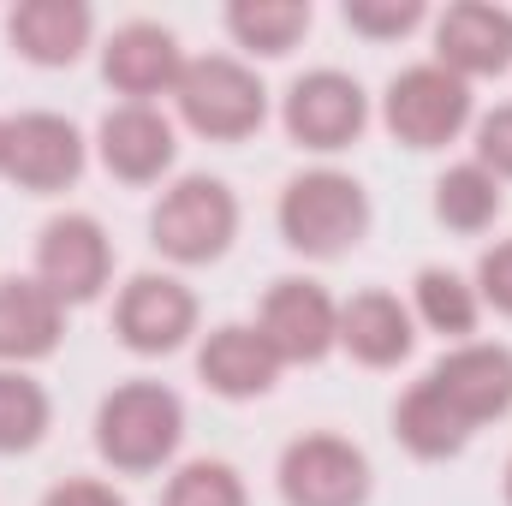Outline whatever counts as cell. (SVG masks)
<instances>
[{"label":"cell","instance_id":"6da1fadb","mask_svg":"<svg viewBox=\"0 0 512 506\" xmlns=\"http://www.w3.org/2000/svg\"><path fill=\"white\" fill-rule=\"evenodd\" d=\"M185 441V399L161 381H120L96 405V453L120 477L161 471Z\"/></svg>","mask_w":512,"mask_h":506},{"label":"cell","instance_id":"7a4b0ae2","mask_svg":"<svg viewBox=\"0 0 512 506\" xmlns=\"http://www.w3.org/2000/svg\"><path fill=\"white\" fill-rule=\"evenodd\" d=\"M274 215H280V239L298 256L334 262V256L364 245V233H370V191L352 173H340V167H310V173L286 179Z\"/></svg>","mask_w":512,"mask_h":506},{"label":"cell","instance_id":"3957f363","mask_svg":"<svg viewBox=\"0 0 512 506\" xmlns=\"http://www.w3.org/2000/svg\"><path fill=\"white\" fill-rule=\"evenodd\" d=\"M149 239L155 251L179 268H203V262H221L239 239V197L227 191V179H209V173H185L173 179L155 209H149Z\"/></svg>","mask_w":512,"mask_h":506},{"label":"cell","instance_id":"277c9868","mask_svg":"<svg viewBox=\"0 0 512 506\" xmlns=\"http://www.w3.org/2000/svg\"><path fill=\"white\" fill-rule=\"evenodd\" d=\"M173 102H179V120L209 143H245L268 120V90H262L256 66L233 60V54L185 60V72L173 84Z\"/></svg>","mask_w":512,"mask_h":506},{"label":"cell","instance_id":"5b68a950","mask_svg":"<svg viewBox=\"0 0 512 506\" xmlns=\"http://www.w3.org/2000/svg\"><path fill=\"white\" fill-rule=\"evenodd\" d=\"M382 126L405 149H447L459 131L471 126V84L453 78L435 60L405 66V72H393V84L382 96Z\"/></svg>","mask_w":512,"mask_h":506},{"label":"cell","instance_id":"8992f818","mask_svg":"<svg viewBox=\"0 0 512 506\" xmlns=\"http://www.w3.org/2000/svg\"><path fill=\"white\" fill-rule=\"evenodd\" d=\"M280 126L298 149H316V155H334V149H352L364 126H370V96L352 72L340 66H316V72H298L286 84V102H280Z\"/></svg>","mask_w":512,"mask_h":506},{"label":"cell","instance_id":"52a82bcc","mask_svg":"<svg viewBox=\"0 0 512 506\" xmlns=\"http://www.w3.org/2000/svg\"><path fill=\"white\" fill-rule=\"evenodd\" d=\"M274 477H280L286 506H364L370 489H376L364 447L334 435V429H310V435L286 441Z\"/></svg>","mask_w":512,"mask_h":506},{"label":"cell","instance_id":"ba28073f","mask_svg":"<svg viewBox=\"0 0 512 506\" xmlns=\"http://www.w3.org/2000/svg\"><path fill=\"white\" fill-rule=\"evenodd\" d=\"M256 334L274 346L280 364H322L340 346V298L322 280L286 274V280H274L262 292Z\"/></svg>","mask_w":512,"mask_h":506},{"label":"cell","instance_id":"9c48e42d","mask_svg":"<svg viewBox=\"0 0 512 506\" xmlns=\"http://www.w3.org/2000/svg\"><path fill=\"white\" fill-rule=\"evenodd\" d=\"M30 274H36L66 310L102 298L108 280H114V239H108V227H102L96 215H78V209L54 215V221L42 227V239H36V268H30Z\"/></svg>","mask_w":512,"mask_h":506},{"label":"cell","instance_id":"30bf717a","mask_svg":"<svg viewBox=\"0 0 512 506\" xmlns=\"http://www.w3.org/2000/svg\"><path fill=\"white\" fill-rule=\"evenodd\" d=\"M114 334L137 358H167L197 334V292L179 274H131L114 298Z\"/></svg>","mask_w":512,"mask_h":506},{"label":"cell","instance_id":"8fae6325","mask_svg":"<svg viewBox=\"0 0 512 506\" xmlns=\"http://www.w3.org/2000/svg\"><path fill=\"white\" fill-rule=\"evenodd\" d=\"M84 161H90V143H84V131L72 126L66 114L36 108V114L6 120V173L0 179H12L18 191L54 197L66 185H78Z\"/></svg>","mask_w":512,"mask_h":506},{"label":"cell","instance_id":"7c38bea8","mask_svg":"<svg viewBox=\"0 0 512 506\" xmlns=\"http://www.w3.org/2000/svg\"><path fill=\"white\" fill-rule=\"evenodd\" d=\"M429 387H435L471 429H483V423H495V417L512 411V352L495 346V340H459V346H447V352L435 358Z\"/></svg>","mask_w":512,"mask_h":506},{"label":"cell","instance_id":"4fadbf2b","mask_svg":"<svg viewBox=\"0 0 512 506\" xmlns=\"http://www.w3.org/2000/svg\"><path fill=\"white\" fill-rule=\"evenodd\" d=\"M185 72V48L167 24L155 18H131L120 24L108 42H102V78L114 84V96L126 102H155V96H173Z\"/></svg>","mask_w":512,"mask_h":506},{"label":"cell","instance_id":"5bb4252c","mask_svg":"<svg viewBox=\"0 0 512 506\" xmlns=\"http://www.w3.org/2000/svg\"><path fill=\"white\" fill-rule=\"evenodd\" d=\"M96 155L120 185H155L179 155V131L155 102H120L96 126Z\"/></svg>","mask_w":512,"mask_h":506},{"label":"cell","instance_id":"9a60e30c","mask_svg":"<svg viewBox=\"0 0 512 506\" xmlns=\"http://www.w3.org/2000/svg\"><path fill=\"white\" fill-rule=\"evenodd\" d=\"M435 66L453 78H495L512 66V12L495 0H453L435 18Z\"/></svg>","mask_w":512,"mask_h":506},{"label":"cell","instance_id":"2e32d148","mask_svg":"<svg viewBox=\"0 0 512 506\" xmlns=\"http://www.w3.org/2000/svg\"><path fill=\"white\" fill-rule=\"evenodd\" d=\"M66 334V304L36 280V274H0V364L24 370L60 352Z\"/></svg>","mask_w":512,"mask_h":506},{"label":"cell","instance_id":"e0dca14e","mask_svg":"<svg viewBox=\"0 0 512 506\" xmlns=\"http://www.w3.org/2000/svg\"><path fill=\"white\" fill-rule=\"evenodd\" d=\"M280 370L286 364L256 334V322H221L197 346V376H203L209 393H221V399H262L280 381Z\"/></svg>","mask_w":512,"mask_h":506},{"label":"cell","instance_id":"ac0fdd59","mask_svg":"<svg viewBox=\"0 0 512 506\" xmlns=\"http://www.w3.org/2000/svg\"><path fill=\"white\" fill-rule=\"evenodd\" d=\"M417 346V316L411 304H399V292H352L340 304V352H352L364 370H393L405 364Z\"/></svg>","mask_w":512,"mask_h":506},{"label":"cell","instance_id":"d6986e66","mask_svg":"<svg viewBox=\"0 0 512 506\" xmlns=\"http://www.w3.org/2000/svg\"><path fill=\"white\" fill-rule=\"evenodd\" d=\"M96 36V12L84 0H18L6 12V42L30 66H72Z\"/></svg>","mask_w":512,"mask_h":506},{"label":"cell","instance_id":"ffe728a7","mask_svg":"<svg viewBox=\"0 0 512 506\" xmlns=\"http://www.w3.org/2000/svg\"><path fill=\"white\" fill-rule=\"evenodd\" d=\"M393 435H399V447H405L411 459H459L477 429H471V423L429 387V376H423L399 393V405H393Z\"/></svg>","mask_w":512,"mask_h":506},{"label":"cell","instance_id":"44dd1931","mask_svg":"<svg viewBox=\"0 0 512 506\" xmlns=\"http://www.w3.org/2000/svg\"><path fill=\"white\" fill-rule=\"evenodd\" d=\"M411 316L423 322V328H435L441 340H471L477 334V322H483V298H477V286L459 274V268H441V262H429V268H417V280H411Z\"/></svg>","mask_w":512,"mask_h":506},{"label":"cell","instance_id":"7402d4cb","mask_svg":"<svg viewBox=\"0 0 512 506\" xmlns=\"http://www.w3.org/2000/svg\"><path fill=\"white\" fill-rule=\"evenodd\" d=\"M501 209H507V185L477 161H459L435 179V221L453 233H489Z\"/></svg>","mask_w":512,"mask_h":506},{"label":"cell","instance_id":"603a6c76","mask_svg":"<svg viewBox=\"0 0 512 506\" xmlns=\"http://www.w3.org/2000/svg\"><path fill=\"white\" fill-rule=\"evenodd\" d=\"M227 30L245 54L280 60L304 42L310 30V0H233L227 6Z\"/></svg>","mask_w":512,"mask_h":506},{"label":"cell","instance_id":"cb8c5ba5","mask_svg":"<svg viewBox=\"0 0 512 506\" xmlns=\"http://www.w3.org/2000/svg\"><path fill=\"white\" fill-rule=\"evenodd\" d=\"M54 423V399L30 370H6L0 364V453H30L42 447Z\"/></svg>","mask_w":512,"mask_h":506},{"label":"cell","instance_id":"d4e9b609","mask_svg":"<svg viewBox=\"0 0 512 506\" xmlns=\"http://www.w3.org/2000/svg\"><path fill=\"white\" fill-rule=\"evenodd\" d=\"M161 506H251V495H245V477L227 459H191L167 477Z\"/></svg>","mask_w":512,"mask_h":506},{"label":"cell","instance_id":"484cf974","mask_svg":"<svg viewBox=\"0 0 512 506\" xmlns=\"http://www.w3.org/2000/svg\"><path fill=\"white\" fill-rule=\"evenodd\" d=\"M340 18H346V30H358L370 42H399L429 18V6L423 0H346Z\"/></svg>","mask_w":512,"mask_h":506},{"label":"cell","instance_id":"4316f807","mask_svg":"<svg viewBox=\"0 0 512 506\" xmlns=\"http://www.w3.org/2000/svg\"><path fill=\"white\" fill-rule=\"evenodd\" d=\"M471 161H477V167H489L501 185L512 179V102L477 120V155H471Z\"/></svg>","mask_w":512,"mask_h":506},{"label":"cell","instance_id":"83f0119b","mask_svg":"<svg viewBox=\"0 0 512 506\" xmlns=\"http://www.w3.org/2000/svg\"><path fill=\"white\" fill-rule=\"evenodd\" d=\"M471 286H477V298H483V304H495L501 316H512V239H501V245H489V251H483Z\"/></svg>","mask_w":512,"mask_h":506},{"label":"cell","instance_id":"f1b7e54d","mask_svg":"<svg viewBox=\"0 0 512 506\" xmlns=\"http://www.w3.org/2000/svg\"><path fill=\"white\" fill-rule=\"evenodd\" d=\"M42 506H126V495L102 477H66L42 495Z\"/></svg>","mask_w":512,"mask_h":506},{"label":"cell","instance_id":"f546056e","mask_svg":"<svg viewBox=\"0 0 512 506\" xmlns=\"http://www.w3.org/2000/svg\"><path fill=\"white\" fill-rule=\"evenodd\" d=\"M0 173H6V120H0Z\"/></svg>","mask_w":512,"mask_h":506},{"label":"cell","instance_id":"4dcf8cb0","mask_svg":"<svg viewBox=\"0 0 512 506\" xmlns=\"http://www.w3.org/2000/svg\"><path fill=\"white\" fill-rule=\"evenodd\" d=\"M507 506H512V459H507Z\"/></svg>","mask_w":512,"mask_h":506}]
</instances>
